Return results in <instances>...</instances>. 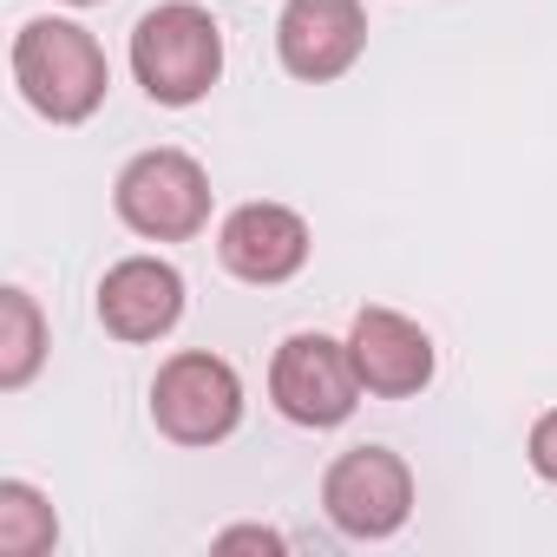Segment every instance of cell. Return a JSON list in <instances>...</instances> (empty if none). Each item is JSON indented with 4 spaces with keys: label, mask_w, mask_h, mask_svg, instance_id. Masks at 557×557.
Returning a JSON list of instances; mask_svg holds the SVG:
<instances>
[{
    "label": "cell",
    "mask_w": 557,
    "mask_h": 557,
    "mask_svg": "<svg viewBox=\"0 0 557 557\" xmlns=\"http://www.w3.org/2000/svg\"><path fill=\"white\" fill-rule=\"evenodd\" d=\"M66 8H106V0H66Z\"/></svg>",
    "instance_id": "15"
},
{
    "label": "cell",
    "mask_w": 557,
    "mask_h": 557,
    "mask_svg": "<svg viewBox=\"0 0 557 557\" xmlns=\"http://www.w3.org/2000/svg\"><path fill=\"white\" fill-rule=\"evenodd\" d=\"M132 73L151 106H197L223 79V27L197 0H164L132 27Z\"/></svg>",
    "instance_id": "2"
},
{
    "label": "cell",
    "mask_w": 557,
    "mask_h": 557,
    "mask_svg": "<svg viewBox=\"0 0 557 557\" xmlns=\"http://www.w3.org/2000/svg\"><path fill=\"white\" fill-rule=\"evenodd\" d=\"M322 511L342 537L381 544L413 518V466L394 446H348L322 472Z\"/></svg>",
    "instance_id": "6"
},
{
    "label": "cell",
    "mask_w": 557,
    "mask_h": 557,
    "mask_svg": "<svg viewBox=\"0 0 557 557\" xmlns=\"http://www.w3.org/2000/svg\"><path fill=\"white\" fill-rule=\"evenodd\" d=\"M14 86L40 119L86 125L112 92V66H106V47L79 21L47 14V21H27L14 34Z\"/></svg>",
    "instance_id": "1"
},
{
    "label": "cell",
    "mask_w": 557,
    "mask_h": 557,
    "mask_svg": "<svg viewBox=\"0 0 557 557\" xmlns=\"http://www.w3.org/2000/svg\"><path fill=\"white\" fill-rule=\"evenodd\" d=\"M151 426L171 446H223L243 426V374L210 348L171 355L151 381Z\"/></svg>",
    "instance_id": "4"
},
{
    "label": "cell",
    "mask_w": 557,
    "mask_h": 557,
    "mask_svg": "<svg viewBox=\"0 0 557 557\" xmlns=\"http://www.w3.org/2000/svg\"><path fill=\"white\" fill-rule=\"evenodd\" d=\"M112 210L145 243H190L210 223V171L177 145L138 151L112 184Z\"/></svg>",
    "instance_id": "3"
},
{
    "label": "cell",
    "mask_w": 557,
    "mask_h": 557,
    "mask_svg": "<svg viewBox=\"0 0 557 557\" xmlns=\"http://www.w3.org/2000/svg\"><path fill=\"white\" fill-rule=\"evenodd\" d=\"M524 453H531V472L557 485V407H550V413H537V426H531Z\"/></svg>",
    "instance_id": "13"
},
{
    "label": "cell",
    "mask_w": 557,
    "mask_h": 557,
    "mask_svg": "<svg viewBox=\"0 0 557 557\" xmlns=\"http://www.w3.org/2000/svg\"><path fill=\"white\" fill-rule=\"evenodd\" d=\"M47 361V315L27 289H0V387L21 394Z\"/></svg>",
    "instance_id": "11"
},
{
    "label": "cell",
    "mask_w": 557,
    "mask_h": 557,
    "mask_svg": "<svg viewBox=\"0 0 557 557\" xmlns=\"http://www.w3.org/2000/svg\"><path fill=\"white\" fill-rule=\"evenodd\" d=\"M216 550H283V531H269V524H230V531H216Z\"/></svg>",
    "instance_id": "14"
},
{
    "label": "cell",
    "mask_w": 557,
    "mask_h": 557,
    "mask_svg": "<svg viewBox=\"0 0 557 557\" xmlns=\"http://www.w3.org/2000/svg\"><path fill=\"white\" fill-rule=\"evenodd\" d=\"M348 355H355V374H361V387H368L374 400H413V394L433 387V368H440L433 335H426L413 315L381 309V302L355 309V322H348Z\"/></svg>",
    "instance_id": "8"
},
{
    "label": "cell",
    "mask_w": 557,
    "mask_h": 557,
    "mask_svg": "<svg viewBox=\"0 0 557 557\" xmlns=\"http://www.w3.org/2000/svg\"><path fill=\"white\" fill-rule=\"evenodd\" d=\"M275 53L302 86H329L368 53V8L361 0H289L275 21Z\"/></svg>",
    "instance_id": "9"
},
{
    "label": "cell",
    "mask_w": 557,
    "mask_h": 557,
    "mask_svg": "<svg viewBox=\"0 0 557 557\" xmlns=\"http://www.w3.org/2000/svg\"><path fill=\"white\" fill-rule=\"evenodd\" d=\"M361 394L368 387L355 374V355L335 335L302 329V335H289L283 348H275V361H269V400H275V413H283L289 426L329 433V426H342L361 407Z\"/></svg>",
    "instance_id": "5"
},
{
    "label": "cell",
    "mask_w": 557,
    "mask_h": 557,
    "mask_svg": "<svg viewBox=\"0 0 557 557\" xmlns=\"http://www.w3.org/2000/svg\"><path fill=\"white\" fill-rule=\"evenodd\" d=\"M184 322V275L177 262L164 256H125L106 269V283H99V329L112 342H164L171 329Z\"/></svg>",
    "instance_id": "10"
},
{
    "label": "cell",
    "mask_w": 557,
    "mask_h": 557,
    "mask_svg": "<svg viewBox=\"0 0 557 557\" xmlns=\"http://www.w3.org/2000/svg\"><path fill=\"white\" fill-rule=\"evenodd\" d=\"M60 544L53 498L27 479H0V557H47Z\"/></svg>",
    "instance_id": "12"
},
{
    "label": "cell",
    "mask_w": 557,
    "mask_h": 557,
    "mask_svg": "<svg viewBox=\"0 0 557 557\" xmlns=\"http://www.w3.org/2000/svg\"><path fill=\"white\" fill-rule=\"evenodd\" d=\"M315 236H309V216L289 210V203H236L216 230V262L249 289H275V283H296L302 262H309Z\"/></svg>",
    "instance_id": "7"
}]
</instances>
